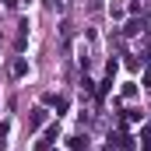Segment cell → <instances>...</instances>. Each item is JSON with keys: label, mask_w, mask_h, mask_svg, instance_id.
<instances>
[{"label": "cell", "mask_w": 151, "mask_h": 151, "mask_svg": "<svg viewBox=\"0 0 151 151\" xmlns=\"http://www.w3.org/2000/svg\"><path fill=\"white\" fill-rule=\"evenodd\" d=\"M46 123V109H32V116H28V130H39Z\"/></svg>", "instance_id": "6da1fadb"}, {"label": "cell", "mask_w": 151, "mask_h": 151, "mask_svg": "<svg viewBox=\"0 0 151 151\" xmlns=\"http://www.w3.org/2000/svg\"><path fill=\"white\" fill-rule=\"evenodd\" d=\"M11 70H14V77H25V74H28V63H25V60H14Z\"/></svg>", "instance_id": "7a4b0ae2"}, {"label": "cell", "mask_w": 151, "mask_h": 151, "mask_svg": "<svg viewBox=\"0 0 151 151\" xmlns=\"http://www.w3.org/2000/svg\"><path fill=\"white\" fill-rule=\"evenodd\" d=\"M141 28H144V25H141V21H130V25H127V35H137V32H141Z\"/></svg>", "instance_id": "3957f363"}]
</instances>
